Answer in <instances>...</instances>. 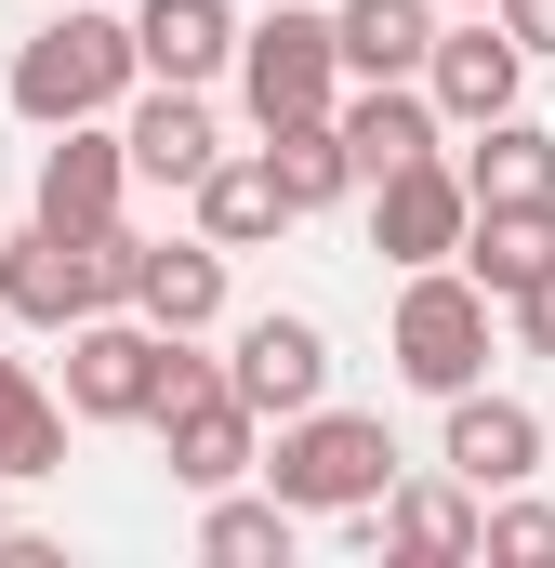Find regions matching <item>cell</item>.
I'll list each match as a JSON object with an SVG mask.
<instances>
[{"label":"cell","instance_id":"obj_20","mask_svg":"<svg viewBox=\"0 0 555 568\" xmlns=\"http://www.w3.org/2000/svg\"><path fill=\"white\" fill-rule=\"evenodd\" d=\"M67 463V397L27 371V357H0V489H27V476H53Z\"/></svg>","mask_w":555,"mask_h":568},{"label":"cell","instance_id":"obj_9","mask_svg":"<svg viewBox=\"0 0 555 568\" xmlns=\"http://www.w3.org/2000/svg\"><path fill=\"white\" fill-rule=\"evenodd\" d=\"M450 410V436H436V463L490 503V489H529L543 476V410L529 397H503V384H463V397H436Z\"/></svg>","mask_w":555,"mask_h":568},{"label":"cell","instance_id":"obj_5","mask_svg":"<svg viewBox=\"0 0 555 568\" xmlns=\"http://www.w3.org/2000/svg\"><path fill=\"white\" fill-rule=\"evenodd\" d=\"M159 344H172V331H145L133 304H93V317L67 331V424H145Z\"/></svg>","mask_w":555,"mask_h":568},{"label":"cell","instance_id":"obj_21","mask_svg":"<svg viewBox=\"0 0 555 568\" xmlns=\"http://www.w3.org/2000/svg\"><path fill=\"white\" fill-rule=\"evenodd\" d=\"M291 542H304V516L278 489H212V516H199V556L212 568H291Z\"/></svg>","mask_w":555,"mask_h":568},{"label":"cell","instance_id":"obj_18","mask_svg":"<svg viewBox=\"0 0 555 568\" xmlns=\"http://www.w3.org/2000/svg\"><path fill=\"white\" fill-rule=\"evenodd\" d=\"M436 40V0H331V53L344 80H411Z\"/></svg>","mask_w":555,"mask_h":568},{"label":"cell","instance_id":"obj_10","mask_svg":"<svg viewBox=\"0 0 555 568\" xmlns=\"http://www.w3.org/2000/svg\"><path fill=\"white\" fill-rule=\"evenodd\" d=\"M463 212H476L463 172L423 145V159H397V172L371 185V252H384V265H450V252H463Z\"/></svg>","mask_w":555,"mask_h":568},{"label":"cell","instance_id":"obj_4","mask_svg":"<svg viewBox=\"0 0 555 568\" xmlns=\"http://www.w3.org/2000/svg\"><path fill=\"white\" fill-rule=\"evenodd\" d=\"M225 67H239V106H252V120H317V106L344 93L331 13H291V0H278L265 27H239V53H225Z\"/></svg>","mask_w":555,"mask_h":568},{"label":"cell","instance_id":"obj_13","mask_svg":"<svg viewBox=\"0 0 555 568\" xmlns=\"http://www.w3.org/2000/svg\"><path fill=\"white\" fill-rule=\"evenodd\" d=\"M331 133H344V172L357 185H384L397 159L436 145V106H423V80H357V93H331Z\"/></svg>","mask_w":555,"mask_h":568},{"label":"cell","instance_id":"obj_6","mask_svg":"<svg viewBox=\"0 0 555 568\" xmlns=\"http://www.w3.org/2000/svg\"><path fill=\"white\" fill-rule=\"evenodd\" d=\"M107 120H120V159H133V185H172V199H185V185L225 159V120H212V93H199V80H133Z\"/></svg>","mask_w":555,"mask_h":568},{"label":"cell","instance_id":"obj_8","mask_svg":"<svg viewBox=\"0 0 555 568\" xmlns=\"http://www.w3.org/2000/svg\"><path fill=\"white\" fill-rule=\"evenodd\" d=\"M225 384H239V410H252V424L317 410V397H331V331H317V317H291V304L239 317V344H225Z\"/></svg>","mask_w":555,"mask_h":568},{"label":"cell","instance_id":"obj_11","mask_svg":"<svg viewBox=\"0 0 555 568\" xmlns=\"http://www.w3.org/2000/svg\"><path fill=\"white\" fill-rule=\"evenodd\" d=\"M411 80H423V106H436V120H463V133H476V120H503V106H516L529 53H516L490 13H463V27H436V40H423Z\"/></svg>","mask_w":555,"mask_h":568},{"label":"cell","instance_id":"obj_16","mask_svg":"<svg viewBox=\"0 0 555 568\" xmlns=\"http://www.w3.org/2000/svg\"><path fill=\"white\" fill-rule=\"evenodd\" d=\"M225 53H239V13L225 0H133V67L145 80H225Z\"/></svg>","mask_w":555,"mask_h":568},{"label":"cell","instance_id":"obj_12","mask_svg":"<svg viewBox=\"0 0 555 568\" xmlns=\"http://www.w3.org/2000/svg\"><path fill=\"white\" fill-rule=\"evenodd\" d=\"M450 265L490 291V304H516V291L555 265V199H476V212H463V252H450Z\"/></svg>","mask_w":555,"mask_h":568},{"label":"cell","instance_id":"obj_15","mask_svg":"<svg viewBox=\"0 0 555 568\" xmlns=\"http://www.w3.org/2000/svg\"><path fill=\"white\" fill-rule=\"evenodd\" d=\"M120 304H133L145 331H212V317H225V252H212V239H145Z\"/></svg>","mask_w":555,"mask_h":568},{"label":"cell","instance_id":"obj_26","mask_svg":"<svg viewBox=\"0 0 555 568\" xmlns=\"http://www.w3.org/2000/svg\"><path fill=\"white\" fill-rule=\"evenodd\" d=\"M0 542H13V503H0Z\"/></svg>","mask_w":555,"mask_h":568},{"label":"cell","instance_id":"obj_2","mask_svg":"<svg viewBox=\"0 0 555 568\" xmlns=\"http://www.w3.org/2000/svg\"><path fill=\"white\" fill-rule=\"evenodd\" d=\"M490 291L463 278V265H397V317H384V357H397V384L411 397H463V384H490Z\"/></svg>","mask_w":555,"mask_h":568},{"label":"cell","instance_id":"obj_7","mask_svg":"<svg viewBox=\"0 0 555 568\" xmlns=\"http://www.w3.org/2000/svg\"><path fill=\"white\" fill-rule=\"evenodd\" d=\"M120 212H133V159H120V120H67V133L40 145L27 225H53V239H93V225H120Z\"/></svg>","mask_w":555,"mask_h":568},{"label":"cell","instance_id":"obj_27","mask_svg":"<svg viewBox=\"0 0 555 568\" xmlns=\"http://www.w3.org/2000/svg\"><path fill=\"white\" fill-rule=\"evenodd\" d=\"M450 13H490V0H450Z\"/></svg>","mask_w":555,"mask_h":568},{"label":"cell","instance_id":"obj_25","mask_svg":"<svg viewBox=\"0 0 555 568\" xmlns=\"http://www.w3.org/2000/svg\"><path fill=\"white\" fill-rule=\"evenodd\" d=\"M490 27H503L516 53H555V0H490Z\"/></svg>","mask_w":555,"mask_h":568},{"label":"cell","instance_id":"obj_23","mask_svg":"<svg viewBox=\"0 0 555 568\" xmlns=\"http://www.w3.org/2000/svg\"><path fill=\"white\" fill-rule=\"evenodd\" d=\"M476 556H490V568H555V503L490 489V503H476Z\"/></svg>","mask_w":555,"mask_h":568},{"label":"cell","instance_id":"obj_1","mask_svg":"<svg viewBox=\"0 0 555 568\" xmlns=\"http://www.w3.org/2000/svg\"><path fill=\"white\" fill-rule=\"evenodd\" d=\"M133 80H145L133 67V13H80V0H67L40 40H13V80H0V93H13L27 133H67V120H107Z\"/></svg>","mask_w":555,"mask_h":568},{"label":"cell","instance_id":"obj_24","mask_svg":"<svg viewBox=\"0 0 555 568\" xmlns=\"http://www.w3.org/2000/svg\"><path fill=\"white\" fill-rule=\"evenodd\" d=\"M503 317H516V344H529V357H555V265H543V278H529V291H516Z\"/></svg>","mask_w":555,"mask_h":568},{"label":"cell","instance_id":"obj_19","mask_svg":"<svg viewBox=\"0 0 555 568\" xmlns=\"http://www.w3.org/2000/svg\"><path fill=\"white\" fill-rule=\"evenodd\" d=\"M450 172H463V199H555V133L503 106V120H476V145Z\"/></svg>","mask_w":555,"mask_h":568},{"label":"cell","instance_id":"obj_3","mask_svg":"<svg viewBox=\"0 0 555 568\" xmlns=\"http://www.w3.org/2000/svg\"><path fill=\"white\" fill-rule=\"evenodd\" d=\"M291 516H371V489L397 476V436H384V410H291L278 424V463H252Z\"/></svg>","mask_w":555,"mask_h":568},{"label":"cell","instance_id":"obj_17","mask_svg":"<svg viewBox=\"0 0 555 568\" xmlns=\"http://www.w3.org/2000/svg\"><path fill=\"white\" fill-rule=\"evenodd\" d=\"M185 199H199V239H212V252H265L278 225H291V199H278L265 145H225V159H212Z\"/></svg>","mask_w":555,"mask_h":568},{"label":"cell","instance_id":"obj_14","mask_svg":"<svg viewBox=\"0 0 555 568\" xmlns=\"http://www.w3.org/2000/svg\"><path fill=\"white\" fill-rule=\"evenodd\" d=\"M371 542L384 556H476V489L436 463V476H384L371 489Z\"/></svg>","mask_w":555,"mask_h":568},{"label":"cell","instance_id":"obj_22","mask_svg":"<svg viewBox=\"0 0 555 568\" xmlns=\"http://www.w3.org/2000/svg\"><path fill=\"white\" fill-rule=\"evenodd\" d=\"M265 172H278V199H291V225L304 212H331L357 172H344V133H331V106L317 120H265Z\"/></svg>","mask_w":555,"mask_h":568}]
</instances>
